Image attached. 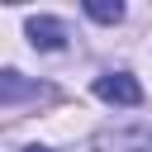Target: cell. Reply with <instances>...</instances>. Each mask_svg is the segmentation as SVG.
<instances>
[{
    "mask_svg": "<svg viewBox=\"0 0 152 152\" xmlns=\"http://www.w3.org/2000/svg\"><path fill=\"white\" fill-rule=\"evenodd\" d=\"M86 14H90L95 24H119V19H124V5H119V0H86Z\"/></svg>",
    "mask_w": 152,
    "mask_h": 152,
    "instance_id": "obj_3",
    "label": "cell"
},
{
    "mask_svg": "<svg viewBox=\"0 0 152 152\" xmlns=\"http://www.w3.org/2000/svg\"><path fill=\"white\" fill-rule=\"evenodd\" d=\"M95 95L100 100H109V104H142V86L133 81V76H100L95 81Z\"/></svg>",
    "mask_w": 152,
    "mask_h": 152,
    "instance_id": "obj_1",
    "label": "cell"
},
{
    "mask_svg": "<svg viewBox=\"0 0 152 152\" xmlns=\"http://www.w3.org/2000/svg\"><path fill=\"white\" fill-rule=\"evenodd\" d=\"M24 33H28V43H33V48H43V52H52V48H62V43H66L62 19H48V14H33V19L24 24Z\"/></svg>",
    "mask_w": 152,
    "mask_h": 152,
    "instance_id": "obj_2",
    "label": "cell"
},
{
    "mask_svg": "<svg viewBox=\"0 0 152 152\" xmlns=\"http://www.w3.org/2000/svg\"><path fill=\"white\" fill-rule=\"evenodd\" d=\"M28 152H48V147H28Z\"/></svg>",
    "mask_w": 152,
    "mask_h": 152,
    "instance_id": "obj_5",
    "label": "cell"
},
{
    "mask_svg": "<svg viewBox=\"0 0 152 152\" xmlns=\"http://www.w3.org/2000/svg\"><path fill=\"white\" fill-rule=\"evenodd\" d=\"M19 95H33V86L19 81V71H5L0 76V100H19Z\"/></svg>",
    "mask_w": 152,
    "mask_h": 152,
    "instance_id": "obj_4",
    "label": "cell"
}]
</instances>
